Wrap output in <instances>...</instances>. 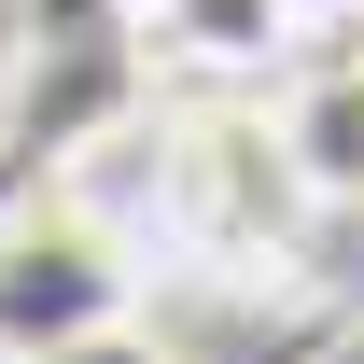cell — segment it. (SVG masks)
Instances as JSON below:
<instances>
[{"label":"cell","mask_w":364,"mask_h":364,"mask_svg":"<svg viewBox=\"0 0 364 364\" xmlns=\"http://www.w3.org/2000/svg\"><path fill=\"white\" fill-rule=\"evenodd\" d=\"M140 322L127 238H98L85 210H14L0 225V364H56Z\"/></svg>","instance_id":"cell-1"},{"label":"cell","mask_w":364,"mask_h":364,"mask_svg":"<svg viewBox=\"0 0 364 364\" xmlns=\"http://www.w3.org/2000/svg\"><path fill=\"white\" fill-rule=\"evenodd\" d=\"M267 154L294 196L322 210H364V43H309L267 98Z\"/></svg>","instance_id":"cell-2"},{"label":"cell","mask_w":364,"mask_h":364,"mask_svg":"<svg viewBox=\"0 0 364 364\" xmlns=\"http://www.w3.org/2000/svg\"><path fill=\"white\" fill-rule=\"evenodd\" d=\"M140 43L182 56V70H210V85H267V70L309 56L280 0H140Z\"/></svg>","instance_id":"cell-3"},{"label":"cell","mask_w":364,"mask_h":364,"mask_svg":"<svg viewBox=\"0 0 364 364\" xmlns=\"http://www.w3.org/2000/svg\"><path fill=\"white\" fill-rule=\"evenodd\" d=\"M294 14V43H364V0H280Z\"/></svg>","instance_id":"cell-4"}]
</instances>
